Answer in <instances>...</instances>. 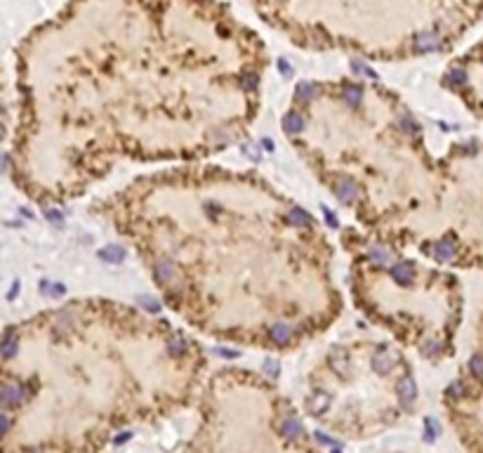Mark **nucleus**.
<instances>
[{
	"instance_id": "nucleus-15",
	"label": "nucleus",
	"mask_w": 483,
	"mask_h": 453,
	"mask_svg": "<svg viewBox=\"0 0 483 453\" xmlns=\"http://www.w3.org/2000/svg\"><path fill=\"white\" fill-rule=\"evenodd\" d=\"M313 92H316V85H313V83H302V85L297 87V95L304 97V99H311Z\"/></svg>"
},
{
	"instance_id": "nucleus-4",
	"label": "nucleus",
	"mask_w": 483,
	"mask_h": 453,
	"mask_svg": "<svg viewBox=\"0 0 483 453\" xmlns=\"http://www.w3.org/2000/svg\"><path fill=\"white\" fill-rule=\"evenodd\" d=\"M455 253H457V248H455L450 241H441V243H436L434 248H431V255H434L439 262H450L455 257Z\"/></svg>"
},
{
	"instance_id": "nucleus-14",
	"label": "nucleus",
	"mask_w": 483,
	"mask_h": 453,
	"mask_svg": "<svg viewBox=\"0 0 483 453\" xmlns=\"http://www.w3.org/2000/svg\"><path fill=\"white\" fill-rule=\"evenodd\" d=\"M469 371L474 378H483V356H471Z\"/></svg>"
},
{
	"instance_id": "nucleus-12",
	"label": "nucleus",
	"mask_w": 483,
	"mask_h": 453,
	"mask_svg": "<svg viewBox=\"0 0 483 453\" xmlns=\"http://www.w3.org/2000/svg\"><path fill=\"white\" fill-rule=\"evenodd\" d=\"M344 99L349 104H358L361 102V87L358 85H344Z\"/></svg>"
},
{
	"instance_id": "nucleus-11",
	"label": "nucleus",
	"mask_w": 483,
	"mask_h": 453,
	"mask_svg": "<svg viewBox=\"0 0 483 453\" xmlns=\"http://www.w3.org/2000/svg\"><path fill=\"white\" fill-rule=\"evenodd\" d=\"M167 352H170L172 356H182L184 352H186V340H184V337H172L170 343H167Z\"/></svg>"
},
{
	"instance_id": "nucleus-16",
	"label": "nucleus",
	"mask_w": 483,
	"mask_h": 453,
	"mask_svg": "<svg viewBox=\"0 0 483 453\" xmlns=\"http://www.w3.org/2000/svg\"><path fill=\"white\" fill-rule=\"evenodd\" d=\"M102 255L111 257V260H116V262H120V260H123V251H120V248H106V251H102Z\"/></svg>"
},
{
	"instance_id": "nucleus-13",
	"label": "nucleus",
	"mask_w": 483,
	"mask_h": 453,
	"mask_svg": "<svg viewBox=\"0 0 483 453\" xmlns=\"http://www.w3.org/2000/svg\"><path fill=\"white\" fill-rule=\"evenodd\" d=\"M465 71H460V69H455V71H450V74H448V80H446V83H448V85H450V87H460V85H462V83H465Z\"/></svg>"
},
{
	"instance_id": "nucleus-17",
	"label": "nucleus",
	"mask_w": 483,
	"mask_h": 453,
	"mask_svg": "<svg viewBox=\"0 0 483 453\" xmlns=\"http://www.w3.org/2000/svg\"><path fill=\"white\" fill-rule=\"evenodd\" d=\"M264 368H267V373H269L271 378H276V375H278V364H276V361H267V366H264Z\"/></svg>"
},
{
	"instance_id": "nucleus-3",
	"label": "nucleus",
	"mask_w": 483,
	"mask_h": 453,
	"mask_svg": "<svg viewBox=\"0 0 483 453\" xmlns=\"http://www.w3.org/2000/svg\"><path fill=\"white\" fill-rule=\"evenodd\" d=\"M269 337L276 345H285L287 340H293V328L287 324H283V321H278V324H274L269 328Z\"/></svg>"
},
{
	"instance_id": "nucleus-2",
	"label": "nucleus",
	"mask_w": 483,
	"mask_h": 453,
	"mask_svg": "<svg viewBox=\"0 0 483 453\" xmlns=\"http://www.w3.org/2000/svg\"><path fill=\"white\" fill-rule=\"evenodd\" d=\"M394 364H396V359H394V354L389 352V349H382L377 356H375V361H373V366H375V371H377L379 375H387V373H392V368H394Z\"/></svg>"
},
{
	"instance_id": "nucleus-9",
	"label": "nucleus",
	"mask_w": 483,
	"mask_h": 453,
	"mask_svg": "<svg viewBox=\"0 0 483 453\" xmlns=\"http://www.w3.org/2000/svg\"><path fill=\"white\" fill-rule=\"evenodd\" d=\"M281 432L285 437H290V439H297L304 429H302V425L297 423L295 418H283V420H281Z\"/></svg>"
},
{
	"instance_id": "nucleus-10",
	"label": "nucleus",
	"mask_w": 483,
	"mask_h": 453,
	"mask_svg": "<svg viewBox=\"0 0 483 453\" xmlns=\"http://www.w3.org/2000/svg\"><path fill=\"white\" fill-rule=\"evenodd\" d=\"M420 349H422V354L427 356V359H436V356H441V343L439 340H424V343L420 345Z\"/></svg>"
},
{
	"instance_id": "nucleus-8",
	"label": "nucleus",
	"mask_w": 483,
	"mask_h": 453,
	"mask_svg": "<svg viewBox=\"0 0 483 453\" xmlns=\"http://www.w3.org/2000/svg\"><path fill=\"white\" fill-rule=\"evenodd\" d=\"M302 128H304V121H302L300 114H295V111L285 114V118H283V130H285L287 135H297V132H302Z\"/></svg>"
},
{
	"instance_id": "nucleus-5",
	"label": "nucleus",
	"mask_w": 483,
	"mask_h": 453,
	"mask_svg": "<svg viewBox=\"0 0 483 453\" xmlns=\"http://www.w3.org/2000/svg\"><path fill=\"white\" fill-rule=\"evenodd\" d=\"M356 191L358 189H356V184L351 182V179H340V184H337V189H335V196L342 203H351L356 196Z\"/></svg>"
},
{
	"instance_id": "nucleus-1",
	"label": "nucleus",
	"mask_w": 483,
	"mask_h": 453,
	"mask_svg": "<svg viewBox=\"0 0 483 453\" xmlns=\"http://www.w3.org/2000/svg\"><path fill=\"white\" fill-rule=\"evenodd\" d=\"M396 392H398V399H401V404L408 409L413 401H415L417 397V387H415V380L413 378H403L401 382L396 385Z\"/></svg>"
},
{
	"instance_id": "nucleus-7",
	"label": "nucleus",
	"mask_w": 483,
	"mask_h": 453,
	"mask_svg": "<svg viewBox=\"0 0 483 453\" xmlns=\"http://www.w3.org/2000/svg\"><path fill=\"white\" fill-rule=\"evenodd\" d=\"M392 274H394V279H396L398 283H410L413 279H415V267H413L410 262H398L392 269Z\"/></svg>"
},
{
	"instance_id": "nucleus-6",
	"label": "nucleus",
	"mask_w": 483,
	"mask_h": 453,
	"mask_svg": "<svg viewBox=\"0 0 483 453\" xmlns=\"http://www.w3.org/2000/svg\"><path fill=\"white\" fill-rule=\"evenodd\" d=\"M328 409H330V399L323 397V394H321V397L316 394V397L306 399V411H309L311 416H323Z\"/></svg>"
}]
</instances>
